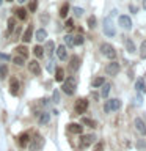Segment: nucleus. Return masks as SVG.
I'll use <instances>...</instances> for the list:
<instances>
[{
  "label": "nucleus",
  "instance_id": "nucleus-50",
  "mask_svg": "<svg viewBox=\"0 0 146 151\" xmlns=\"http://www.w3.org/2000/svg\"><path fill=\"white\" fill-rule=\"evenodd\" d=\"M2 3H3V0H0V5H2Z\"/></svg>",
  "mask_w": 146,
  "mask_h": 151
},
{
  "label": "nucleus",
  "instance_id": "nucleus-15",
  "mask_svg": "<svg viewBox=\"0 0 146 151\" xmlns=\"http://www.w3.org/2000/svg\"><path fill=\"white\" fill-rule=\"evenodd\" d=\"M124 46H126V50L129 52V54H135V52H137V47H135L134 41H132L130 38H126V40H124Z\"/></svg>",
  "mask_w": 146,
  "mask_h": 151
},
{
  "label": "nucleus",
  "instance_id": "nucleus-1",
  "mask_svg": "<svg viewBox=\"0 0 146 151\" xmlns=\"http://www.w3.org/2000/svg\"><path fill=\"white\" fill-rule=\"evenodd\" d=\"M115 14H116V9H113V11L104 19V33H105V36H108V38H113L116 35V28H115V24H113V16H115Z\"/></svg>",
  "mask_w": 146,
  "mask_h": 151
},
{
  "label": "nucleus",
  "instance_id": "nucleus-34",
  "mask_svg": "<svg viewBox=\"0 0 146 151\" xmlns=\"http://www.w3.org/2000/svg\"><path fill=\"white\" fill-rule=\"evenodd\" d=\"M82 123H83V124H87L88 127H96V121L89 120V118H87V116L82 118Z\"/></svg>",
  "mask_w": 146,
  "mask_h": 151
},
{
  "label": "nucleus",
  "instance_id": "nucleus-46",
  "mask_svg": "<svg viewBox=\"0 0 146 151\" xmlns=\"http://www.w3.org/2000/svg\"><path fill=\"white\" fill-rule=\"evenodd\" d=\"M137 146H138V148H145L146 143H145V142H138V143H137Z\"/></svg>",
  "mask_w": 146,
  "mask_h": 151
},
{
  "label": "nucleus",
  "instance_id": "nucleus-2",
  "mask_svg": "<svg viewBox=\"0 0 146 151\" xmlns=\"http://www.w3.org/2000/svg\"><path fill=\"white\" fill-rule=\"evenodd\" d=\"M75 88H77V80H75L74 77H68L63 82V85H61L63 93L68 94V96H72V94L75 93Z\"/></svg>",
  "mask_w": 146,
  "mask_h": 151
},
{
  "label": "nucleus",
  "instance_id": "nucleus-11",
  "mask_svg": "<svg viewBox=\"0 0 146 151\" xmlns=\"http://www.w3.org/2000/svg\"><path fill=\"white\" fill-rule=\"evenodd\" d=\"M9 93H11L13 96H16V94L19 93V80L16 77L9 79Z\"/></svg>",
  "mask_w": 146,
  "mask_h": 151
},
{
  "label": "nucleus",
  "instance_id": "nucleus-10",
  "mask_svg": "<svg viewBox=\"0 0 146 151\" xmlns=\"http://www.w3.org/2000/svg\"><path fill=\"white\" fill-rule=\"evenodd\" d=\"M28 71L33 74V76H39L41 74V66L38 63L36 60H30V63H28Z\"/></svg>",
  "mask_w": 146,
  "mask_h": 151
},
{
  "label": "nucleus",
  "instance_id": "nucleus-21",
  "mask_svg": "<svg viewBox=\"0 0 146 151\" xmlns=\"http://www.w3.org/2000/svg\"><path fill=\"white\" fill-rule=\"evenodd\" d=\"M135 90L137 93H145L146 91V87H145V79H138L135 82Z\"/></svg>",
  "mask_w": 146,
  "mask_h": 151
},
{
  "label": "nucleus",
  "instance_id": "nucleus-25",
  "mask_svg": "<svg viewBox=\"0 0 146 151\" xmlns=\"http://www.w3.org/2000/svg\"><path fill=\"white\" fill-rule=\"evenodd\" d=\"M68 13H69V3H63L60 8V17H68Z\"/></svg>",
  "mask_w": 146,
  "mask_h": 151
},
{
  "label": "nucleus",
  "instance_id": "nucleus-45",
  "mask_svg": "<svg viewBox=\"0 0 146 151\" xmlns=\"http://www.w3.org/2000/svg\"><path fill=\"white\" fill-rule=\"evenodd\" d=\"M102 148H104L102 143H97V145H96V148H94V151H102Z\"/></svg>",
  "mask_w": 146,
  "mask_h": 151
},
{
  "label": "nucleus",
  "instance_id": "nucleus-5",
  "mask_svg": "<svg viewBox=\"0 0 146 151\" xmlns=\"http://www.w3.org/2000/svg\"><path fill=\"white\" fill-rule=\"evenodd\" d=\"M30 150L31 151H38V150H41L42 148V145H44V140H42V137L39 134H35V137L33 139H30Z\"/></svg>",
  "mask_w": 146,
  "mask_h": 151
},
{
  "label": "nucleus",
  "instance_id": "nucleus-49",
  "mask_svg": "<svg viewBox=\"0 0 146 151\" xmlns=\"http://www.w3.org/2000/svg\"><path fill=\"white\" fill-rule=\"evenodd\" d=\"M6 2H14V0H6Z\"/></svg>",
  "mask_w": 146,
  "mask_h": 151
},
{
  "label": "nucleus",
  "instance_id": "nucleus-14",
  "mask_svg": "<svg viewBox=\"0 0 146 151\" xmlns=\"http://www.w3.org/2000/svg\"><path fill=\"white\" fill-rule=\"evenodd\" d=\"M82 131L83 126H80L79 123H71L68 126V132H71V134H82Z\"/></svg>",
  "mask_w": 146,
  "mask_h": 151
},
{
  "label": "nucleus",
  "instance_id": "nucleus-35",
  "mask_svg": "<svg viewBox=\"0 0 146 151\" xmlns=\"http://www.w3.org/2000/svg\"><path fill=\"white\" fill-rule=\"evenodd\" d=\"M64 42H66V46H68V47H72L74 46V36L72 35H66L64 36Z\"/></svg>",
  "mask_w": 146,
  "mask_h": 151
},
{
  "label": "nucleus",
  "instance_id": "nucleus-48",
  "mask_svg": "<svg viewBox=\"0 0 146 151\" xmlns=\"http://www.w3.org/2000/svg\"><path fill=\"white\" fill-rule=\"evenodd\" d=\"M143 6H145V9H146V0H145V2H143Z\"/></svg>",
  "mask_w": 146,
  "mask_h": 151
},
{
  "label": "nucleus",
  "instance_id": "nucleus-47",
  "mask_svg": "<svg viewBox=\"0 0 146 151\" xmlns=\"http://www.w3.org/2000/svg\"><path fill=\"white\" fill-rule=\"evenodd\" d=\"M17 2H19V3H24V2H27V0H17Z\"/></svg>",
  "mask_w": 146,
  "mask_h": 151
},
{
  "label": "nucleus",
  "instance_id": "nucleus-39",
  "mask_svg": "<svg viewBox=\"0 0 146 151\" xmlns=\"http://www.w3.org/2000/svg\"><path fill=\"white\" fill-rule=\"evenodd\" d=\"M72 11H74V14H75L77 17H80V16H82V14L85 13V11H83V8H80V6H74Z\"/></svg>",
  "mask_w": 146,
  "mask_h": 151
},
{
  "label": "nucleus",
  "instance_id": "nucleus-3",
  "mask_svg": "<svg viewBox=\"0 0 146 151\" xmlns=\"http://www.w3.org/2000/svg\"><path fill=\"white\" fill-rule=\"evenodd\" d=\"M99 50H101V54L104 57H107V58H110V60H115L116 58V50H115V47H113L112 44H108V42H102L101 47H99Z\"/></svg>",
  "mask_w": 146,
  "mask_h": 151
},
{
  "label": "nucleus",
  "instance_id": "nucleus-16",
  "mask_svg": "<svg viewBox=\"0 0 146 151\" xmlns=\"http://www.w3.org/2000/svg\"><path fill=\"white\" fill-rule=\"evenodd\" d=\"M57 55H58L60 60H68V50H66V46H58L57 47Z\"/></svg>",
  "mask_w": 146,
  "mask_h": 151
},
{
  "label": "nucleus",
  "instance_id": "nucleus-28",
  "mask_svg": "<svg viewBox=\"0 0 146 151\" xmlns=\"http://www.w3.org/2000/svg\"><path fill=\"white\" fill-rule=\"evenodd\" d=\"M13 63L16 66H24L25 65V58H22V57H19V55H14L13 57Z\"/></svg>",
  "mask_w": 146,
  "mask_h": 151
},
{
  "label": "nucleus",
  "instance_id": "nucleus-24",
  "mask_svg": "<svg viewBox=\"0 0 146 151\" xmlns=\"http://www.w3.org/2000/svg\"><path fill=\"white\" fill-rule=\"evenodd\" d=\"M55 80L57 82H63L64 80V69L63 68H57L55 69Z\"/></svg>",
  "mask_w": 146,
  "mask_h": 151
},
{
  "label": "nucleus",
  "instance_id": "nucleus-31",
  "mask_svg": "<svg viewBox=\"0 0 146 151\" xmlns=\"http://www.w3.org/2000/svg\"><path fill=\"white\" fill-rule=\"evenodd\" d=\"M16 14H17V17L21 19V21H25V19H27V11H25L24 8L16 9Z\"/></svg>",
  "mask_w": 146,
  "mask_h": 151
},
{
  "label": "nucleus",
  "instance_id": "nucleus-41",
  "mask_svg": "<svg viewBox=\"0 0 146 151\" xmlns=\"http://www.w3.org/2000/svg\"><path fill=\"white\" fill-rule=\"evenodd\" d=\"M135 104H137V106H141V104H143V98H141L140 93L137 94V98H135Z\"/></svg>",
  "mask_w": 146,
  "mask_h": 151
},
{
  "label": "nucleus",
  "instance_id": "nucleus-38",
  "mask_svg": "<svg viewBox=\"0 0 146 151\" xmlns=\"http://www.w3.org/2000/svg\"><path fill=\"white\" fill-rule=\"evenodd\" d=\"M88 27H89V28H94V27H96V17H94V16H89V17H88Z\"/></svg>",
  "mask_w": 146,
  "mask_h": 151
},
{
  "label": "nucleus",
  "instance_id": "nucleus-36",
  "mask_svg": "<svg viewBox=\"0 0 146 151\" xmlns=\"http://www.w3.org/2000/svg\"><path fill=\"white\" fill-rule=\"evenodd\" d=\"M140 57L146 58V41H141V44H140Z\"/></svg>",
  "mask_w": 146,
  "mask_h": 151
},
{
  "label": "nucleus",
  "instance_id": "nucleus-30",
  "mask_svg": "<svg viewBox=\"0 0 146 151\" xmlns=\"http://www.w3.org/2000/svg\"><path fill=\"white\" fill-rule=\"evenodd\" d=\"M8 74V66L5 63H0V79H5Z\"/></svg>",
  "mask_w": 146,
  "mask_h": 151
},
{
  "label": "nucleus",
  "instance_id": "nucleus-13",
  "mask_svg": "<svg viewBox=\"0 0 146 151\" xmlns=\"http://www.w3.org/2000/svg\"><path fill=\"white\" fill-rule=\"evenodd\" d=\"M69 68H71V71H77L79 68H80V58L77 55H72L71 57V60H69Z\"/></svg>",
  "mask_w": 146,
  "mask_h": 151
},
{
  "label": "nucleus",
  "instance_id": "nucleus-4",
  "mask_svg": "<svg viewBox=\"0 0 146 151\" xmlns=\"http://www.w3.org/2000/svg\"><path fill=\"white\" fill-rule=\"evenodd\" d=\"M121 109V101L116 98L113 99H108V101L105 102V106H104V112L105 113H110V112H116Z\"/></svg>",
  "mask_w": 146,
  "mask_h": 151
},
{
  "label": "nucleus",
  "instance_id": "nucleus-20",
  "mask_svg": "<svg viewBox=\"0 0 146 151\" xmlns=\"http://www.w3.org/2000/svg\"><path fill=\"white\" fill-rule=\"evenodd\" d=\"M16 55L22 57V58H27V57H28V49L25 46H17L16 47Z\"/></svg>",
  "mask_w": 146,
  "mask_h": 151
},
{
  "label": "nucleus",
  "instance_id": "nucleus-29",
  "mask_svg": "<svg viewBox=\"0 0 146 151\" xmlns=\"http://www.w3.org/2000/svg\"><path fill=\"white\" fill-rule=\"evenodd\" d=\"M33 54H35L38 58H41V57L44 55V49H42V46H39V44L35 46V49H33Z\"/></svg>",
  "mask_w": 146,
  "mask_h": 151
},
{
  "label": "nucleus",
  "instance_id": "nucleus-12",
  "mask_svg": "<svg viewBox=\"0 0 146 151\" xmlns=\"http://www.w3.org/2000/svg\"><path fill=\"white\" fill-rule=\"evenodd\" d=\"M134 126H135V129L138 131L141 135H145V134H146V124H145V121L141 120V118H135Z\"/></svg>",
  "mask_w": 146,
  "mask_h": 151
},
{
  "label": "nucleus",
  "instance_id": "nucleus-32",
  "mask_svg": "<svg viewBox=\"0 0 146 151\" xmlns=\"http://www.w3.org/2000/svg\"><path fill=\"white\" fill-rule=\"evenodd\" d=\"M14 28H16V19H14V17H9V19H8V33H11Z\"/></svg>",
  "mask_w": 146,
  "mask_h": 151
},
{
  "label": "nucleus",
  "instance_id": "nucleus-23",
  "mask_svg": "<svg viewBox=\"0 0 146 151\" xmlns=\"http://www.w3.org/2000/svg\"><path fill=\"white\" fill-rule=\"evenodd\" d=\"M35 38H36V41H39V42H42L47 38V32L44 30V28H39V30H36V35H35Z\"/></svg>",
  "mask_w": 146,
  "mask_h": 151
},
{
  "label": "nucleus",
  "instance_id": "nucleus-44",
  "mask_svg": "<svg viewBox=\"0 0 146 151\" xmlns=\"http://www.w3.org/2000/svg\"><path fill=\"white\" fill-rule=\"evenodd\" d=\"M129 9H130V13H134V14H137V11H138V9H137L134 5H129Z\"/></svg>",
  "mask_w": 146,
  "mask_h": 151
},
{
  "label": "nucleus",
  "instance_id": "nucleus-37",
  "mask_svg": "<svg viewBox=\"0 0 146 151\" xmlns=\"http://www.w3.org/2000/svg\"><path fill=\"white\" fill-rule=\"evenodd\" d=\"M83 41H85V38H83L82 35L74 36V46H82V44H83Z\"/></svg>",
  "mask_w": 146,
  "mask_h": 151
},
{
  "label": "nucleus",
  "instance_id": "nucleus-6",
  "mask_svg": "<svg viewBox=\"0 0 146 151\" xmlns=\"http://www.w3.org/2000/svg\"><path fill=\"white\" fill-rule=\"evenodd\" d=\"M118 73H120V63L115 60H112L110 63L105 66V74L107 76H116Z\"/></svg>",
  "mask_w": 146,
  "mask_h": 151
},
{
  "label": "nucleus",
  "instance_id": "nucleus-33",
  "mask_svg": "<svg viewBox=\"0 0 146 151\" xmlns=\"http://www.w3.org/2000/svg\"><path fill=\"white\" fill-rule=\"evenodd\" d=\"M38 8V0H28V9H30V13H35Z\"/></svg>",
  "mask_w": 146,
  "mask_h": 151
},
{
  "label": "nucleus",
  "instance_id": "nucleus-8",
  "mask_svg": "<svg viewBox=\"0 0 146 151\" xmlns=\"http://www.w3.org/2000/svg\"><path fill=\"white\" fill-rule=\"evenodd\" d=\"M74 109H75V113L82 115V113H85V112H87V109H88V101H87V99H83V98L79 99V101L75 102Z\"/></svg>",
  "mask_w": 146,
  "mask_h": 151
},
{
  "label": "nucleus",
  "instance_id": "nucleus-19",
  "mask_svg": "<svg viewBox=\"0 0 146 151\" xmlns=\"http://www.w3.org/2000/svg\"><path fill=\"white\" fill-rule=\"evenodd\" d=\"M28 142H30V134L28 132H24V134L19 135V145L21 146H27Z\"/></svg>",
  "mask_w": 146,
  "mask_h": 151
},
{
  "label": "nucleus",
  "instance_id": "nucleus-7",
  "mask_svg": "<svg viewBox=\"0 0 146 151\" xmlns=\"http://www.w3.org/2000/svg\"><path fill=\"white\" fill-rule=\"evenodd\" d=\"M118 24H120L121 28H124V30H130L132 28V21L129 16H126V14H121L120 17H118Z\"/></svg>",
  "mask_w": 146,
  "mask_h": 151
},
{
  "label": "nucleus",
  "instance_id": "nucleus-9",
  "mask_svg": "<svg viewBox=\"0 0 146 151\" xmlns=\"http://www.w3.org/2000/svg\"><path fill=\"white\" fill-rule=\"evenodd\" d=\"M94 140H96V137H94L93 134L82 135V137H80V148H87V146H89Z\"/></svg>",
  "mask_w": 146,
  "mask_h": 151
},
{
  "label": "nucleus",
  "instance_id": "nucleus-27",
  "mask_svg": "<svg viewBox=\"0 0 146 151\" xmlns=\"http://www.w3.org/2000/svg\"><path fill=\"white\" fill-rule=\"evenodd\" d=\"M110 88H112L110 83H104V85H102V90H101L102 98H107V96H108V93H110Z\"/></svg>",
  "mask_w": 146,
  "mask_h": 151
},
{
  "label": "nucleus",
  "instance_id": "nucleus-43",
  "mask_svg": "<svg viewBox=\"0 0 146 151\" xmlns=\"http://www.w3.org/2000/svg\"><path fill=\"white\" fill-rule=\"evenodd\" d=\"M64 25L68 27V28H72V27H74V21H72V19H68V21H66V24H64Z\"/></svg>",
  "mask_w": 146,
  "mask_h": 151
},
{
  "label": "nucleus",
  "instance_id": "nucleus-17",
  "mask_svg": "<svg viewBox=\"0 0 146 151\" xmlns=\"http://www.w3.org/2000/svg\"><path fill=\"white\" fill-rule=\"evenodd\" d=\"M50 121V115L47 112H41L39 113V116H38V123L42 126V124H47V123Z\"/></svg>",
  "mask_w": 146,
  "mask_h": 151
},
{
  "label": "nucleus",
  "instance_id": "nucleus-40",
  "mask_svg": "<svg viewBox=\"0 0 146 151\" xmlns=\"http://www.w3.org/2000/svg\"><path fill=\"white\" fill-rule=\"evenodd\" d=\"M11 60V57L8 54H3V52H0V61H9Z\"/></svg>",
  "mask_w": 146,
  "mask_h": 151
},
{
  "label": "nucleus",
  "instance_id": "nucleus-26",
  "mask_svg": "<svg viewBox=\"0 0 146 151\" xmlns=\"http://www.w3.org/2000/svg\"><path fill=\"white\" fill-rule=\"evenodd\" d=\"M104 83H105V79L104 77H96V79H93V82H91L93 88H99V87H102Z\"/></svg>",
  "mask_w": 146,
  "mask_h": 151
},
{
  "label": "nucleus",
  "instance_id": "nucleus-42",
  "mask_svg": "<svg viewBox=\"0 0 146 151\" xmlns=\"http://www.w3.org/2000/svg\"><path fill=\"white\" fill-rule=\"evenodd\" d=\"M52 98H54V102H55V104H57V102H60V93L57 91V90L54 91V96H52Z\"/></svg>",
  "mask_w": 146,
  "mask_h": 151
},
{
  "label": "nucleus",
  "instance_id": "nucleus-18",
  "mask_svg": "<svg viewBox=\"0 0 146 151\" xmlns=\"http://www.w3.org/2000/svg\"><path fill=\"white\" fill-rule=\"evenodd\" d=\"M31 36H33V25H28L27 30H25V33L22 35V41H24V42H28V41L31 40Z\"/></svg>",
  "mask_w": 146,
  "mask_h": 151
},
{
  "label": "nucleus",
  "instance_id": "nucleus-22",
  "mask_svg": "<svg viewBox=\"0 0 146 151\" xmlns=\"http://www.w3.org/2000/svg\"><path fill=\"white\" fill-rule=\"evenodd\" d=\"M54 49H55V44H54V41H47L46 42V47H44V54H47L49 57L54 55Z\"/></svg>",
  "mask_w": 146,
  "mask_h": 151
}]
</instances>
